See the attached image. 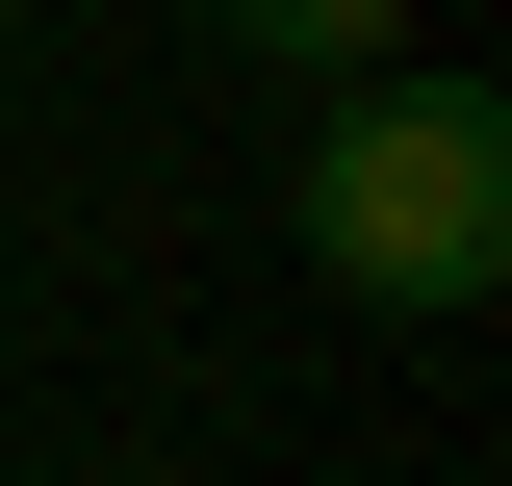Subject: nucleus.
<instances>
[{
  "instance_id": "1",
  "label": "nucleus",
  "mask_w": 512,
  "mask_h": 486,
  "mask_svg": "<svg viewBox=\"0 0 512 486\" xmlns=\"http://www.w3.org/2000/svg\"><path fill=\"white\" fill-rule=\"evenodd\" d=\"M308 256L384 307V333H461V307L512 282V103H487V77H333Z\"/></svg>"
},
{
  "instance_id": "2",
  "label": "nucleus",
  "mask_w": 512,
  "mask_h": 486,
  "mask_svg": "<svg viewBox=\"0 0 512 486\" xmlns=\"http://www.w3.org/2000/svg\"><path fill=\"white\" fill-rule=\"evenodd\" d=\"M205 26H231L256 77H384L410 52V0H205Z\"/></svg>"
},
{
  "instance_id": "3",
  "label": "nucleus",
  "mask_w": 512,
  "mask_h": 486,
  "mask_svg": "<svg viewBox=\"0 0 512 486\" xmlns=\"http://www.w3.org/2000/svg\"><path fill=\"white\" fill-rule=\"evenodd\" d=\"M0 26H26V0H0Z\"/></svg>"
}]
</instances>
